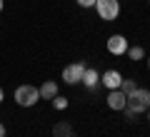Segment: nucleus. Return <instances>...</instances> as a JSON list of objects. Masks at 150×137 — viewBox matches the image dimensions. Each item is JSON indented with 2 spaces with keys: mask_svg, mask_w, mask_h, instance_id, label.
<instances>
[{
  "mask_svg": "<svg viewBox=\"0 0 150 137\" xmlns=\"http://www.w3.org/2000/svg\"><path fill=\"white\" fill-rule=\"evenodd\" d=\"M125 107H128V110H133V112H145V110H150V90L135 87L133 92L128 95Z\"/></svg>",
  "mask_w": 150,
  "mask_h": 137,
  "instance_id": "obj_1",
  "label": "nucleus"
},
{
  "mask_svg": "<svg viewBox=\"0 0 150 137\" xmlns=\"http://www.w3.org/2000/svg\"><path fill=\"white\" fill-rule=\"evenodd\" d=\"M38 100H40V92H38L35 85H20L15 90V102L20 107H33Z\"/></svg>",
  "mask_w": 150,
  "mask_h": 137,
  "instance_id": "obj_2",
  "label": "nucleus"
},
{
  "mask_svg": "<svg viewBox=\"0 0 150 137\" xmlns=\"http://www.w3.org/2000/svg\"><path fill=\"white\" fill-rule=\"evenodd\" d=\"M95 10H98V15H100L105 22H110V20L118 18L120 3H118V0H95Z\"/></svg>",
  "mask_w": 150,
  "mask_h": 137,
  "instance_id": "obj_3",
  "label": "nucleus"
},
{
  "mask_svg": "<svg viewBox=\"0 0 150 137\" xmlns=\"http://www.w3.org/2000/svg\"><path fill=\"white\" fill-rule=\"evenodd\" d=\"M85 75V63H73V65H65L63 67V80L68 85H78Z\"/></svg>",
  "mask_w": 150,
  "mask_h": 137,
  "instance_id": "obj_4",
  "label": "nucleus"
},
{
  "mask_svg": "<svg viewBox=\"0 0 150 137\" xmlns=\"http://www.w3.org/2000/svg\"><path fill=\"white\" fill-rule=\"evenodd\" d=\"M128 40H125V35H110L108 37V53L110 55H125L128 53Z\"/></svg>",
  "mask_w": 150,
  "mask_h": 137,
  "instance_id": "obj_5",
  "label": "nucleus"
},
{
  "mask_svg": "<svg viewBox=\"0 0 150 137\" xmlns=\"http://www.w3.org/2000/svg\"><path fill=\"white\" fill-rule=\"evenodd\" d=\"M108 107H110V110H125V102H128V95H125L123 90H110V92H108Z\"/></svg>",
  "mask_w": 150,
  "mask_h": 137,
  "instance_id": "obj_6",
  "label": "nucleus"
},
{
  "mask_svg": "<svg viewBox=\"0 0 150 137\" xmlns=\"http://www.w3.org/2000/svg\"><path fill=\"white\" fill-rule=\"evenodd\" d=\"M120 82H123V75L118 70H108L105 75H100V85H105L108 90H118Z\"/></svg>",
  "mask_w": 150,
  "mask_h": 137,
  "instance_id": "obj_7",
  "label": "nucleus"
},
{
  "mask_svg": "<svg viewBox=\"0 0 150 137\" xmlns=\"http://www.w3.org/2000/svg\"><path fill=\"white\" fill-rule=\"evenodd\" d=\"M38 92H40V100H53V97L58 95V82H53V80H45V82L38 87Z\"/></svg>",
  "mask_w": 150,
  "mask_h": 137,
  "instance_id": "obj_8",
  "label": "nucleus"
},
{
  "mask_svg": "<svg viewBox=\"0 0 150 137\" xmlns=\"http://www.w3.org/2000/svg\"><path fill=\"white\" fill-rule=\"evenodd\" d=\"M80 82H85L88 90H90V87H98V85H100V72L93 70V67H85V75H83Z\"/></svg>",
  "mask_w": 150,
  "mask_h": 137,
  "instance_id": "obj_9",
  "label": "nucleus"
},
{
  "mask_svg": "<svg viewBox=\"0 0 150 137\" xmlns=\"http://www.w3.org/2000/svg\"><path fill=\"white\" fill-rule=\"evenodd\" d=\"M53 137H75V132H73V127H70L68 122H55Z\"/></svg>",
  "mask_w": 150,
  "mask_h": 137,
  "instance_id": "obj_10",
  "label": "nucleus"
},
{
  "mask_svg": "<svg viewBox=\"0 0 150 137\" xmlns=\"http://www.w3.org/2000/svg\"><path fill=\"white\" fill-rule=\"evenodd\" d=\"M128 58L138 63V60H143V58H145V50L140 48V45H133V48H128Z\"/></svg>",
  "mask_w": 150,
  "mask_h": 137,
  "instance_id": "obj_11",
  "label": "nucleus"
},
{
  "mask_svg": "<svg viewBox=\"0 0 150 137\" xmlns=\"http://www.w3.org/2000/svg\"><path fill=\"white\" fill-rule=\"evenodd\" d=\"M135 87H138V85H135V80H125V77H123V82H120V90H123L125 95H130Z\"/></svg>",
  "mask_w": 150,
  "mask_h": 137,
  "instance_id": "obj_12",
  "label": "nucleus"
},
{
  "mask_svg": "<svg viewBox=\"0 0 150 137\" xmlns=\"http://www.w3.org/2000/svg\"><path fill=\"white\" fill-rule=\"evenodd\" d=\"M53 107H55V110H65V107H68V100L55 95V97H53Z\"/></svg>",
  "mask_w": 150,
  "mask_h": 137,
  "instance_id": "obj_13",
  "label": "nucleus"
},
{
  "mask_svg": "<svg viewBox=\"0 0 150 137\" xmlns=\"http://www.w3.org/2000/svg\"><path fill=\"white\" fill-rule=\"evenodd\" d=\"M80 8H95V0H75Z\"/></svg>",
  "mask_w": 150,
  "mask_h": 137,
  "instance_id": "obj_14",
  "label": "nucleus"
},
{
  "mask_svg": "<svg viewBox=\"0 0 150 137\" xmlns=\"http://www.w3.org/2000/svg\"><path fill=\"white\" fill-rule=\"evenodd\" d=\"M135 115H138V112H133V110L125 107V117H128V122H135Z\"/></svg>",
  "mask_w": 150,
  "mask_h": 137,
  "instance_id": "obj_15",
  "label": "nucleus"
},
{
  "mask_svg": "<svg viewBox=\"0 0 150 137\" xmlns=\"http://www.w3.org/2000/svg\"><path fill=\"white\" fill-rule=\"evenodd\" d=\"M0 137H5V125L0 122Z\"/></svg>",
  "mask_w": 150,
  "mask_h": 137,
  "instance_id": "obj_16",
  "label": "nucleus"
},
{
  "mask_svg": "<svg viewBox=\"0 0 150 137\" xmlns=\"http://www.w3.org/2000/svg\"><path fill=\"white\" fill-rule=\"evenodd\" d=\"M3 97H5V95H3V87H0V102H3Z\"/></svg>",
  "mask_w": 150,
  "mask_h": 137,
  "instance_id": "obj_17",
  "label": "nucleus"
},
{
  "mask_svg": "<svg viewBox=\"0 0 150 137\" xmlns=\"http://www.w3.org/2000/svg\"><path fill=\"white\" fill-rule=\"evenodd\" d=\"M0 10H3V0H0Z\"/></svg>",
  "mask_w": 150,
  "mask_h": 137,
  "instance_id": "obj_18",
  "label": "nucleus"
},
{
  "mask_svg": "<svg viewBox=\"0 0 150 137\" xmlns=\"http://www.w3.org/2000/svg\"><path fill=\"white\" fill-rule=\"evenodd\" d=\"M148 67H150V58H148Z\"/></svg>",
  "mask_w": 150,
  "mask_h": 137,
  "instance_id": "obj_19",
  "label": "nucleus"
},
{
  "mask_svg": "<svg viewBox=\"0 0 150 137\" xmlns=\"http://www.w3.org/2000/svg\"><path fill=\"white\" fill-rule=\"evenodd\" d=\"M148 120H150V110H148Z\"/></svg>",
  "mask_w": 150,
  "mask_h": 137,
  "instance_id": "obj_20",
  "label": "nucleus"
}]
</instances>
